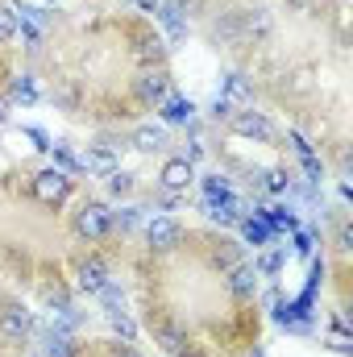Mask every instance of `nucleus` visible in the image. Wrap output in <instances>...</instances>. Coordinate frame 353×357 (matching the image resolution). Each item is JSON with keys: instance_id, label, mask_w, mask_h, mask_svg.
<instances>
[{"instance_id": "nucleus-1", "label": "nucleus", "mask_w": 353, "mask_h": 357, "mask_svg": "<svg viewBox=\"0 0 353 357\" xmlns=\"http://www.w3.org/2000/svg\"><path fill=\"white\" fill-rule=\"evenodd\" d=\"M108 229H112V212H108V204H100V199H84L80 212H75V233L88 237V241H100Z\"/></svg>"}, {"instance_id": "nucleus-21", "label": "nucleus", "mask_w": 353, "mask_h": 357, "mask_svg": "<svg viewBox=\"0 0 353 357\" xmlns=\"http://www.w3.org/2000/svg\"><path fill=\"white\" fill-rule=\"evenodd\" d=\"M291 4H299V8H303V4H308V0H291Z\"/></svg>"}, {"instance_id": "nucleus-19", "label": "nucleus", "mask_w": 353, "mask_h": 357, "mask_svg": "<svg viewBox=\"0 0 353 357\" xmlns=\"http://www.w3.org/2000/svg\"><path fill=\"white\" fill-rule=\"evenodd\" d=\"M278 266H283V254H266V258H262L254 270H258V274H274Z\"/></svg>"}, {"instance_id": "nucleus-10", "label": "nucleus", "mask_w": 353, "mask_h": 357, "mask_svg": "<svg viewBox=\"0 0 353 357\" xmlns=\"http://www.w3.org/2000/svg\"><path fill=\"white\" fill-rule=\"evenodd\" d=\"M112 162H117V154H112V146H91L88 154H84V162L80 167H88V171H112Z\"/></svg>"}, {"instance_id": "nucleus-16", "label": "nucleus", "mask_w": 353, "mask_h": 357, "mask_svg": "<svg viewBox=\"0 0 353 357\" xmlns=\"http://www.w3.org/2000/svg\"><path fill=\"white\" fill-rule=\"evenodd\" d=\"M287 187H291V171H283V167H278V171H270V175H266V191H287Z\"/></svg>"}, {"instance_id": "nucleus-3", "label": "nucleus", "mask_w": 353, "mask_h": 357, "mask_svg": "<svg viewBox=\"0 0 353 357\" xmlns=\"http://www.w3.org/2000/svg\"><path fill=\"white\" fill-rule=\"evenodd\" d=\"M33 195H38L42 204H63V199L71 195V178H67V171H59V167L38 171V175H33Z\"/></svg>"}, {"instance_id": "nucleus-22", "label": "nucleus", "mask_w": 353, "mask_h": 357, "mask_svg": "<svg viewBox=\"0 0 353 357\" xmlns=\"http://www.w3.org/2000/svg\"><path fill=\"white\" fill-rule=\"evenodd\" d=\"M46 4H54V0H46Z\"/></svg>"}, {"instance_id": "nucleus-6", "label": "nucleus", "mask_w": 353, "mask_h": 357, "mask_svg": "<svg viewBox=\"0 0 353 357\" xmlns=\"http://www.w3.org/2000/svg\"><path fill=\"white\" fill-rule=\"evenodd\" d=\"M179 237H183V229H179V220H171V216H154V220H146V241H150L154 250H171Z\"/></svg>"}, {"instance_id": "nucleus-5", "label": "nucleus", "mask_w": 353, "mask_h": 357, "mask_svg": "<svg viewBox=\"0 0 353 357\" xmlns=\"http://www.w3.org/2000/svg\"><path fill=\"white\" fill-rule=\"evenodd\" d=\"M75 274H80V282H75V287H80L84 295H104V291H108V266H104L100 258L80 262V270H75Z\"/></svg>"}, {"instance_id": "nucleus-18", "label": "nucleus", "mask_w": 353, "mask_h": 357, "mask_svg": "<svg viewBox=\"0 0 353 357\" xmlns=\"http://www.w3.org/2000/svg\"><path fill=\"white\" fill-rule=\"evenodd\" d=\"M13 33H17V21H13V13H8V8H0V46H4Z\"/></svg>"}, {"instance_id": "nucleus-20", "label": "nucleus", "mask_w": 353, "mask_h": 357, "mask_svg": "<svg viewBox=\"0 0 353 357\" xmlns=\"http://www.w3.org/2000/svg\"><path fill=\"white\" fill-rule=\"evenodd\" d=\"M112 357H137V354H133V345H112Z\"/></svg>"}, {"instance_id": "nucleus-13", "label": "nucleus", "mask_w": 353, "mask_h": 357, "mask_svg": "<svg viewBox=\"0 0 353 357\" xmlns=\"http://www.w3.org/2000/svg\"><path fill=\"white\" fill-rule=\"evenodd\" d=\"M220 100H225L229 108H233V104H246V100H250V88H246L237 75H229V79H225V91H220Z\"/></svg>"}, {"instance_id": "nucleus-11", "label": "nucleus", "mask_w": 353, "mask_h": 357, "mask_svg": "<svg viewBox=\"0 0 353 357\" xmlns=\"http://www.w3.org/2000/svg\"><path fill=\"white\" fill-rule=\"evenodd\" d=\"M229 282H233V291H237L241 299H250V295L258 291V270H254V266H237Z\"/></svg>"}, {"instance_id": "nucleus-4", "label": "nucleus", "mask_w": 353, "mask_h": 357, "mask_svg": "<svg viewBox=\"0 0 353 357\" xmlns=\"http://www.w3.org/2000/svg\"><path fill=\"white\" fill-rule=\"evenodd\" d=\"M191 183H195V167H191L187 158H167V162H163V171H158V191L183 195Z\"/></svg>"}, {"instance_id": "nucleus-12", "label": "nucleus", "mask_w": 353, "mask_h": 357, "mask_svg": "<svg viewBox=\"0 0 353 357\" xmlns=\"http://www.w3.org/2000/svg\"><path fill=\"white\" fill-rule=\"evenodd\" d=\"M133 191H137V183H133V175H129V171H117V167L108 171V195H117V199H129Z\"/></svg>"}, {"instance_id": "nucleus-9", "label": "nucleus", "mask_w": 353, "mask_h": 357, "mask_svg": "<svg viewBox=\"0 0 353 357\" xmlns=\"http://www.w3.org/2000/svg\"><path fill=\"white\" fill-rule=\"evenodd\" d=\"M163 142H167V129H163V125H142V129L133 133V150H146V154L163 150Z\"/></svg>"}, {"instance_id": "nucleus-7", "label": "nucleus", "mask_w": 353, "mask_h": 357, "mask_svg": "<svg viewBox=\"0 0 353 357\" xmlns=\"http://www.w3.org/2000/svg\"><path fill=\"white\" fill-rule=\"evenodd\" d=\"M233 121V129L241 133V137H270V121H266L262 112H229Z\"/></svg>"}, {"instance_id": "nucleus-8", "label": "nucleus", "mask_w": 353, "mask_h": 357, "mask_svg": "<svg viewBox=\"0 0 353 357\" xmlns=\"http://www.w3.org/2000/svg\"><path fill=\"white\" fill-rule=\"evenodd\" d=\"M191 116H195V104H191L187 96H167V100H163V121H167V125H187Z\"/></svg>"}, {"instance_id": "nucleus-14", "label": "nucleus", "mask_w": 353, "mask_h": 357, "mask_svg": "<svg viewBox=\"0 0 353 357\" xmlns=\"http://www.w3.org/2000/svg\"><path fill=\"white\" fill-rule=\"evenodd\" d=\"M8 96H13V100H21V104H33V100H38V88H33V79H29V75H21V79H13Z\"/></svg>"}, {"instance_id": "nucleus-2", "label": "nucleus", "mask_w": 353, "mask_h": 357, "mask_svg": "<svg viewBox=\"0 0 353 357\" xmlns=\"http://www.w3.org/2000/svg\"><path fill=\"white\" fill-rule=\"evenodd\" d=\"M0 333H4V341L25 345V337L33 333V312H29L25 303H17V299L0 303Z\"/></svg>"}, {"instance_id": "nucleus-17", "label": "nucleus", "mask_w": 353, "mask_h": 357, "mask_svg": "<svg viewBox=\"0 0 353 357\" xmlns=\"http://www.w3.org/2000/svg\"><path fill=\"white\" fill-rule=\"evenodd\" d=\"M54 158L63 162V171H75V167H80V158H75V154H71V146H63V142L54 146Z\"/></svg>"}, {"instance_id": "nucleus-15", "label": "nucleus", "mask_w": 353, "mask_h": 357, "mask_svg": "<svg viewBox=\"0 0 353 357\" xmlns=\"http://www.w3.org/2000/svg\"><path fill=\"white\" fill-rule=\"evenodd\" d=\"M241 237L254 241V245H262L266 237H270V229H266L262 220H241Z\"/></svg>"}]
</instances>
